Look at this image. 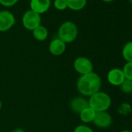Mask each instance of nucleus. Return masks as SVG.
Segmentation results:
<instances>
[{"label": "nucleus", "instance_id": "0eeeda50", "mask_svg": "<svg viewBox=\"0 0 132 132\" xmlns=\"http://www.w3.org/2000/svg\"><path fill=\"white\" fill-rule=\"evenodd\" d=\"M125 79H126L122 69L113 68L107 73V81L113 86H120Z\"/></svg>", "mask_w": 132, "mask_h": 132}, {"label": "nucleus", "instance_id": "7ed1b4c3", "mask_svg": "<svg viewBox=\"0 0 132 132\" xmlns=\"http://www.w3.org/2000/svg\"><path fill=\"white\" fill-rule=\"evenodd\" d=\"M58 38L65 44L73 42L78 36V27L72 21L64 22L58 29Z\"/></svg>", "mask_w": 132, "mask_h": 132}, {"label": "nucleus", "instance_id": "423d86ee", "mask_svg": "<svg viewBox=\"0 0 132 132\" xmlns=\"http://www.w3.org/2000/svg\"><path fill=\"white\" fill-rule=\"evenodd\" d=\"M16 23L14 15L8 10L0 11V32L10 30Z\"/></svg>", "mask_w": 132, "mask_h": 132}, {"label": "nucleus", "instance_id": "dca6fc26", "mask_svg": "<svg viewBox=\"0 0 132 132\" xmlns=\"http://www.w3.org/2000/svg\"><path fill=\"white\" fill-rule=\"evenodd\" d=\"M117 112L120 115L127 116L132 112V106L128 103H122L117 108Z\"/></svg>", "mask_w": 132, "mask_h": 132}, {"label": "nucleus", "instance_id": "20e7f679", "mask_svg": "<svg viewBox=\"0 0 132 132\" xmlns=\"http://www.w3.org/2000/svg\"><path fill=\"white\" fill-rule=\"evenodd\" d=\"M41 23L40 15L32 11L27 10L24 13L22 17V23L25 29L33 31L35 28L39 27Z\"/></svg>", "mask_w": 132, "mask_h": 132}, {"label": "nucleus", "instance_id": "5701e85b", "mask_svg": "<svg viewBox=\"0 0 132 132\" xmlns=\"http://www.w3.org/2000/svg\"><path fill=\"white\" fill-rule=\"evenodd\" d=\"M101 1H103L104 3H111V2H113L114 0H101Z\"/></svg>", "mask_w": 132, "mask_h": 132}, {"label": "nucleus", "instance_id": "9d476101", "mask_svg": "<svg viewBox=\"0 0 132 132\" xmlns=\"http://www.w3.org/2000/svg\"><path fill=\"white\" fill-rule=\"evenodd\" d=\"M66 49V44L60 40L58 37L52 40L49 44V51L54 56H59L62 54Z\"/></svg>", "mask_w": 132, "mask_h": 132}, {"label": "nucleus", "instance_id": "f8f14e48", "mask_svg": "<svg viewBox=\"0 0 132 132\" xmlns=\"http://www.w3.org/2000/svg\"><path fill=\"white\" fill-rule=\"evenodd\" d=\"M96 113V112L93 109L88 106L79 113V117H80L81 120L83 123H93V121L95 118Z\"/></svg>", "mask_w": 132, "mask_h": 132}, {"label": "nucleus", "instance_id": "a211bd4d", "mask_svg": "<svg viewBox=\"0 0 132 132\" xmlns=\"http://www.w3.org/2000/svg\"><path fill=\"white\" fill-rule=\"evenodd\" d=\"M125 79L132 81V61L127 62L122 69Z\"/></svg>", "mask_w": 132, "mask_h": 132}, {"label": "nucleus", "instance_id": "f3484780", "mask_svg": "<svg viewBox=\"0 0 132 132\" xmlns=\"http://www.w3.org/2000/svg\"><path fill=\"white\" fill-rule=\"evenodd\" d=\"M119 87L121 92L124 94L132 93V81L131 80L125 79Z\"/></svg>", "mask_w": 132, "mask_h": 132}, {"label": "nucleus", "instance_id": "4468645a", "mask_svg": "<svg viewBox=\"0 0 132 132\" xmlns=\"http://www.w3.org/2000/svg\"><path fill=\"white\" fill-rule=\"evenodd\" d=\"M68 8L72 11H80L85 8L87 0H67Z\"/></svg>", "mask_w": 132, "mask_h": 132}, {"label": "nucleus", "instance_id": "a878e982", "mask_svg": "<svg viewBox=\"0 0 132 132\" xmlns=\"http://www.w3.org/2000/svg\"><path fill=\"white\" fill-rule=\"evenodd\" d=\"M129 2H130V3L131 4H132V0H129Z\"/></svg>", "mask_w": 132, "mask_h": 132}, {"label": "nucleus", "instance_id": "6ab92c4d", "mask_svg": "<svg viewBox=\"0 0 132 132\" xmlns=\"http://www.w3.org/2000/svg\"><path fill=\"white\" fill-rule=\"evenodd\" d=\"M53 5H54V8L59 11L65 10L68 8L67 0H54Z\"/></svg>", "mask_w": 132, "mask_h": 132}, {"label": "nucleus", "instance_id": "6e6552de", "mask_svg": "<svg viewBox=\"0 0 132 132\" xmlns=\"http://www.w3.org/2000/svg\"><path fill=\"white\" fill-rule=\"evenodd\" d=\"M93 123L99 128H107L112 123V117L106 111L96 112Z\"/></svg>", "mask_w": 132, "mask_h": 132}, {"label": "nucleus", "instance_id": "2eb2a0df", "mask_svg": "<svg viewBox=\"0 0 132 132\" xmlns=\"http://www.w3.org/2000/svg\"><path fill=\"white\" fill-rule=\"evenodd\" d=\"M122 57L127 62L132 61V41L127 42L122 47Z\"/></svg>", "mask_w": 132, "mask_h": 132}, {"label": "nucleus", "instance_id": "f03ea898", "mask_svg": "<svg viewBox=\"0 0 132 132\" xmlns=\"http://www.w3.org/2000/svg\"><path fill=\"white\" fill-rule=\"evenodd\" d=\"M88 101L89 106L93 109L96 112L106 111L110 109L112 103V100L110 95L101 91L89 96Z\"/></svg>", "mask_w": 132, "mask_h": 132}, {"label": "nucleus", "instance_id": "393cba45", "mask_svg": "<svg viewBox=\"0 0 132 132\" xmlns=\"http://www.w3.org/2000/svg\"><path fill=\"white\" fill-rule=\"evenodd\" d=\"M1 108H2V102L0 100V110H1Z\"/></svg>", "mask_w": 132, "mask_h": 132}, {"label": "nucleus", "instance_id": "ddd939ff", "mask_svg": "<svg viewBox=\"0 0 132 132\" xmlns=\"http://www.w3.org/2000/svg\"><path fill=\"white\" fill-rule=\"evenodd\" d=\"M33 36L34 37L38 40V41H43V40H45L47 37H48V31H47V29L42 26V25H40L39 27H37V28H35L33 31Z\"/></svg>", "mask_w": 132, "mask_h": 132}, {"label": "nucleus", "instance_id": "4be33fe9", "mask_svg": "<svg viewBox=\"0 0 132 132\" xmlns=\"http://www.w3.org/2000/svg\"><path fill=\"white\" fill-rule=\"evenodd\" d=\"M12 132H25V130L21 128H17V129H15L14 130H13Z\"/></svg>", "mask_w": 132, "mask_h": 132}, {"label": "nucleus", "instance_id": "39448f33", "mask_svg": "<svg viewBox=\"0 0 132 132\" xmlns=\"http://www.w3.org/2000/svg\"><path fill=\"white\" fill-rule=\"evenodd\" d=\"M75 70L81 76L93 72V64L92 61L86 57H78L73 64Z\"/></svg>", "mask_w": 132, "mask_h": 132}, {"label": "nucleus", "instance_id": "1a4fd4ad", "mask_svg": "<svg viewBox=\"0 0 132 132\" xmlns=\"http://www.w3.org/2000/svg\"><path fill=\"white\" fill-rule=\"evenodd\" d=\"M51 0H30V10L38 14H43L47 12L51 7Z\"/></svg>", "mask_w": 132, "mask_h": 132}, {"label": "nucleus", "instance_id": "b1692460", "mask_svg": "<svg viewBox=\"0 0 132 132\" xmlns=\"http://www.w3.org/2000/svg\"><path fill=\"white\" fill-rule=\"evenodd\" d=\"M120 132H132V131L129 130H120Z\"/></svg>", "mask_w": 132, "mask_h": 132}, {"label": "nucleus", "instance_id": "aec40b11", "mask_svg": "<svg viewBox=\"0 0 132 132\" xmlns=\"http://www.w3.org/2000/svg\"><path fill=\"white\" fill-rule=\"evenodd\" d=\"M74 132H93V130L87 125H79L75 128Z\"/></svg>", "mask_w": 132, "mask_h": 132}, {"label": "nucleus", "instance_id": "f257e3e1", "mask_svg": "<svg viewBox=\"0 0 132 132\" xmlns=\"http://www.w3.org/2000/svg\"><path fill=\"white\" fill-rule=\"evenodd\" d=\"M102 85L100 76L92 72L90 73L81 76L76 83V87L80 94L84 96H91L100 91Z\"/></svg>", "mask_w": 132, "mask_h": 132}, {"label": "nucleus", "instance_id": "412c9836", "mask_svg": "<svg viewBox=\"0 0 132 132\" xmlns=\"http://www.w3.org/2000/svg\"><path fill=\"white\" fill-rule=\"evenodd\" d=\"M18 0H0V5L5 7H12L15 6Z\"/></svg>", "mask_w": 132, "mask_h": 132}, {"label": "nucleus", "instance_id": "9b49d317", "mask_svg": "<svg viewBox=\"0 0 132 132\" xmlns=\"http://www.w3.org/2000/svg\"><path fill=\"white\" fill-rule=\"evenodd\" d=\"M88 106L89 101L84 97H76L73 98L70 102V107L72 110L79 114Z\"/></svg>", "mask_w": 132, "mask_h": 132}]
</instances>
